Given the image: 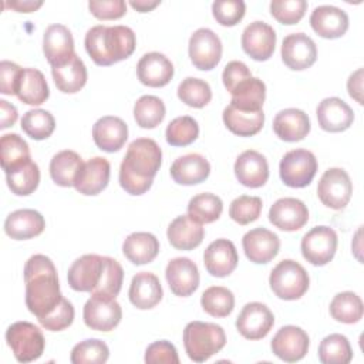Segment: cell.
<instances>
[{
  "label": "cell",
  "instance_id": "6da1fadb",
  "mask_svg": "<svg viewBox=\"0 0 364 364\" xmlns=\"http://www.w3.org/2000/svg\"><path fill=\"white\" fill-rule=\"evenodd\" d=\"M26 304L37 320L47 317L63 300L57 269L46 255H33L24 264Z\"/></svg>",
  "mask_w": 364,
  "mask_h": 364
},
{
  "label": "cell",
  "instance_id": "7a4b0ae2",
  "mask_svg": "<svg viewBox=\"0 0 364 364\" xmlns=\"http://www.w3.org/2000/svg\"><path fill=\"white\" fill-rule=\"evenodd\" d=\"M162 151L151 138L134 139L119 166V185L129 195L145 193L159 171Z\"/></svg>",
  "mask_w": 364,
  "mask_h": 364
},
{
  "label": "cell",
  "instance_id": "3957f363",
  "mask_svg": "<svg viewBox=\"0 0 364 364\" xmlns=\"http://www.w3.org/2000/svg\"><path fill=\"white\" fill-rule=\"evenodd\" d=\"M85 50L97 65H112L128 58L136 46L135 33L127 26H94L84 40Z\"/></svg>",
  "mask_w": 364,
  "mask_h": 364
},
{
  "label": "cell",
  "instance_id": "277c9868",
  "mask_svg": "<svg viewBox=\"0 0 364 364\" xmlns=\"http://www.w3.org/2000/svg\"><path fill=\"white\" fill-rule=\"evenodd\" d=\"M226 344L225 330L206 321H191L183 330V346L188 357L195 363H203L219 353Z\"/></svg>",
  "mask_w": 364,
  "mask_h": 364
},
{
  "label": "cell",
  "instance_id": "5b68a950",
  "mask_svg": "<svg viewBox=\"0 0 364 364\" xmlns=\"http://www.w3.org/2000/svg\"><path fill=\"white\" fill-rule=\"evenodd\" d=\"M269 284L279 299L297 300L307 291L310 279L300 263L291 259H284L270 272Z\"/></svg>",
  "mask_w": 364,
  "mask_h": 364
},
{
  "label": "cell",
  "instance_id": "8992f818",
  "mask_svg": "<svg viewBox=\"0 0 364 364\" xmlns=\"http://www.w3.org/2000/svg\"><path fill=\"white\" fill-rule=\"evenodd\" d=\"M6 341L20 363H31L40 358L46 347L41 330L30 321H16L9 326Z\"/></svg>",
  "mask_w": 364,
  "mask_h": 364
},
{
  "label": "cell",
  "instance_id": "52a82bcc",
  "mask_svg": "<svg viewBox=\"0 0 364 364\" xmlns=\"http://www.w3.org/2000/svg\"><path fill=\"white\" fill-rule=\"evenodd\" d=\"M317 172V159L307 149H291L286 152L279 165L280 179L290 188L307 186Z\"/></svg>",
  "mask_w": 364,
  "mask_h": 364
},
{
  "label": "cell",
  "instance_id": "ba28073f",
  "mask_svg": "<svg viewBox=\"0 0 364 364\" xmlns=\"http://www.w3.org/2000/svg\"><path fill=\"white\" fill-rule=\"evenodd\" d=\"M82 317L85 326L91 330L111 331L119 324L122 310L114 297L91 293L84 306Z\"/></svg>",
  "mask_w": 364,
  "mask_h": 364
},
{
  "label": "cell",
  "instance_id": "9c48e42d",
  "mask_svg": "<svg viewBox=\"0 0 364 364\" xmlns=\"http://www.w3.org/2000/svg\"><path fill=\"white\" fill-rule=\"evenodd\" d=\"M353 183L348 173L341 168L327 169L317 185V195L323 205L334 210H341L350 202Z\"/></svg>",
  "mask_w": 364,
  "mask_h": 364
},
{
  "label": "cell",
  "instance_id": "30bf717a",
  "mask_svg": "<svg viewBox=\"0 0 364 364\" xmlns=\"http://www.w3.org/2000/svg\"><path fill=\"white\" fill-rule=\"evenodd\" d=\"M337 233L330 226H316L301 239V255L313 266H324L337 250Z\"/></svg>",
  "mask_w": 364,
  "mask_h": 364
},
{
  "label": "cell",
  "instance_id": "8fae6325",
  "mask_svg": "<svg viewBox=\"0 0 364 364\" xmlns=\"http://www.w3.org/2000/svg\"><path fill=\"white\" fill-rule=\"evenodd\" d=\"M189 57L202 71L215 68L222 58V41L210 28H198L189 38Z\"/></svg>",
  "mask_w": 364,
  "mask_h": 364
},
{
  "label": "cell",
  "instance_id": "7c38bea8",
  "mask_svg": "<svg viewBox=\"0 0 364 364\" xmlns=\"http://www.w3.org/2000/svg\"><path fill=\"white\" fill-rule=\"evenodd\" d=\"M274 324L270 309L259 301L245 304L236 318L237 331L247 340H260L269 334Z\"/></svg>",
  "mask_w": 364,
  "mask_h": 364
},
{
  "label": "cell",
  "instance_id": "4fadbf2b",
  "mask_svg": "<svg viewBox=\"0 0 364 364\" xmlns=\"http://www.w3.org/2000/svg\"><path fill=\"white\" fill-rule=\"evenodd\" d=\"M282 60L290 70H306L317 60L316 43L304 33L289 34L282 43Z\"/></svg>",
  "mask_w": 364,
  "mask_h": 364
},
{
  "label": "cell",
  "instance_id": "5bb4252c",
  "mask_svg": "<svg viewBox=\"0 0 364 364\" xmlns=\"http://www.w3.org/2000/svg\"><path fill=\"white\" fill-rule=\"evenodd\" d=\"M307 333L296 326H284L274 334L270 347L274 355L286 363H296L301 360L309 350Z\"/></svg>",
  "mask_w": 364,
  "mask_h": 364
},
{
  "label": "cell",
  "instance_id": "9a60e30c",
  "mask_svg": "<svg viewBox=\"0 0 364 364\" xmlns=\"http://www.w3.org/2000/svg\"><path fill=\"white\" fill-rule=\"evenodd\" d=\"M243 51L256 61H266L272 57L276 46V33L264 21H253L242 33Z\"/></svg>",
  "mask_w": 364,
  "mask_h": 364
},
{
  "label": "cell",
  "instance_id": "2e32d148",
  "mask_svg": "<svg viewBox=\"0 0 364 364\" xmlns=\"http://www.w3.org/2000/svg\"><path fill=\"white\" fill-rule=\"evenodd\" d=\"M242 246L246 257L256 263L264 264L273 260L280 249V240L276 233L266 228H255L245 233Z\"/></svg>",
  "mask_w": 364,
  "mask_h": 364
},
{
  "label": "cell",
  "instance_id": "e0dca14e",
  "mask_svg": "<svg viewBox=\"0 0 364 364\" xmlns=\"http://www.w3.org/2000/svg\"><path fill=\"white\" fill-rule=\"evenodd\" d=\"M104 267V256L84 255L73 262L68 269L67 280L75 291H94L98 286Z\"/></svg>",
  "mask_w": 364,
  "mask_h": 364
},
{
  "label": "cell",
  "instance_id": "ac0fdd59",
  "mask_svg": "<svg viewBox=\"0 0 364 364\" xmlns=\"http://www.w3.org/2000/svg\"><path fill=\"white\" fill-rule=\"evenodd\" d=\"M269 220L280 230L296 232L309 220L307 206L296 198H280L269 210Z\"/></svg>",
  "mask_w": 364,
  "mask_h": 364
},
{
  "label": "cell",
  "instance_id": "d6986e66",
  "mask_svg": "<svg viewBox=\"0 0 364 364\" xmlns=\"http://www.w3.org/2000/svg\"><path fill=\"white\" fill-rule=\"evenodd\" d=\"M165 277L171 291L179 297L191 296L199 286L198 266L188 257L169 260L165 269Z\"/></svg>",
  "mask_w": 364,
  "mask_h": 364
},
{
  "label": "cell",
  "instance_id": "ffe728a7",
  "mask_svg": "<svg viewBox=\"0 0 364 364\" xmlns=\"http://www.w3.org/2000/svg\"><path fill=\"white\" fill-rule=\"evenodd\" d=\"M43 51L51 67L68 61L75 54L71 31L63 24L48 26L43 36Z\"/></svg>",
  "mask_w": 364,
  "mask_h": 364
},
{
  "label": "cell",
  "instance_id": "44dd1931",
  "mask_svg": "<svg viewBox=\"0 0 364 364\" xmlns=\"http://www.w3.org/2000/svg\"><path fill=\"white\" fill-rule=\"evenodd\" d=\"M317 121L321 129L327 132H341L351 127L354 121V111L341 98H324L316 109Z\"/></svg>",
  "mask_w": 364,
  "mask_h": 364
},
{
  "label": "cell",
  "instance_id": "7402d4cb",
  "mask_svg": "<svg viewBox=\"0 0 364 364\" xmlns=\"http://www.w3.org/2000/svg\"><path fill=\"white\" fill-rule=\"evenodd\" d=\"M239 256L235 245L228 239L213 240L203 253V263L213 277L229 276L237 266Z\"/></svg>",
  "mask_w": 364,
  "mask_h": 364
},
{
  "label": "cell",
  "instance_id": "603a6c76",
  "mask_svg": "<svg viewBox=\"0 0 364 364\" xmlns=\"http://www.w3.org/2000/svg\"><path fill=\"white\" fill-rule=\"evenodd\" d=\"M136 75L146 87H164L173 77V65L171 60L161 53H146L138 61Z\"/></svg>",
  "mask_w": 364,
  "mask_h": 364
},
{
  "label": "cell",
  "instance_id": "cb8c5ba5",
  "mask_svg": "<svg viewBox=\"0 0 364 364\" xmlns=\"http://www.w3.org/2000/svg\"><path fill=\"white\" fill-rule=\"evenodd\" d=\"M235 175L243 186L260 188L269 179L267 161L255 149L243 151L235 162Z\"/></svg>",
  "mask_w": 364,
  "mask_h": 364
},
{
  "label": "cell",
  "instance_id": "d4e9b609",
  "mask_svg": "<svg viewBox=\"0 0 364 364\" xmlns=\"http://www.w3.org/2000/svg\"><path fill=\"white\" fill-rule=\"evenodd\" d=\"M128 138V127L114 115H105L92 125V139L95 145L105 152L119 151Z\"/></svg>",
  "mask_w": 364,
  "mask_h": 364
},
{
  "label": "cell",
  "instance_id": "484cf974",
  "mask_svg": "<svg viewBox=\"0 0 364 364\" xmlns=\"http://www.w3.org/2000/svg\"><path fill=\"white\" fill-rule=\"evenodd\" d=\"M111 166L109 162L102 156H95L84 162L78 176L74 182V188L87 196L98 195L107 188L109 181Z\"/></svg>",
  "mask_w": 364,
  "mask_h": 364
},
{
  "label": "cell",
  "instance_id": "4316f807",
  "mask_svg": "<svg viewBox=\"0 0 364 364\" xmlns=\"http://www.w3.org/2000/svg\"><path fill=\"white\" fill-rule=\"evenodd\" d=\"M310 26L323 38H338L348 28V16L336 6H318L311 11Z\"/></svg>",
  "mask_w": 364,
  "mask_h": 364
},
{
  "label": "cell",
  "instance_id": "83f0119b",
  "mask_svg": "<svg viewBox=\"0 0 364 364\" xmlns=\"http://www.w3.org/2000/svg\"><path fill=\"white\" fill-rule=\"evenodd\" d=\"M46 220L34 209H18L11 212L4 220V232L16 240H26L43 233Z\"/></svg>",
  "mask_w": 364,
  "mask_h": 364
},
{
  "label": "cell",
  "instance_id": "f1b7e54d",
  "mask_svg": "<svg viewBox=\"0 0 364 364\" xmlns=\"http://www.w3.org/2000/svg\"><path fill=\"white\" fill-rule=\"evenodd\" d=\"M129 301L139 310L155 307L162 300V287L159 279L151 272L136 273L129 286Z\"/></svg>",
  "mask_w": 364,
  "mask_h": 364
},
{
  "label": "cell",
  "instance_id": "f546056e",
  "mask_svg": "<svg viewBox=\"0 0 364 364\" xmlns=\"http://www.w3.org/2000/svg\"><path fill=\"white\" fill-rule=\"evenodd\" d=\"M273 131L286 142L301 141L310 132V119L301 109L286 108L273 118Z\"/></svg>",
  "mask_w": 364,
  "mask_h": 364
},
{
  "label": "cell",
  "instance_id": "4dcf8cb0",
  "mask_svg": "<svg viewBox=\"0 0 364 364\" xmlns=\"http://www.w3.org/2000/svg\"><path fill=\"white\" fill-rule=\"evenodd\" d=\"M171 176L179 185H198L210 173L208 159L199 154H188L179 156L171 165Z\"/></svg>",
  "mask_w": 364,
  "mask_h": 364
},
{
  "label": "cell",
  "instance_id": "1f68e13d",
  "mask_svg": "<svg viewBox=\"0 0 364 364\" xmlns=\"http://www.w3.org/2000/svg\"><path fill=\"white\" fill-rule=\"evenodd\" d=\"M169 243L179 250H192L198 247L205 236V229L200 223L189 218V215H182L175 218L166 230Z\"/></svg>",
  "mask_w": 364,
  "mask_h": 364
},
{
  "label": "cell",
  "instance_id": "d6a6232c",
  "mask_svg": "<svg viewBox=\"0 0 364 364\" xmlns=\"http://www.w3.org/2000/svg\"><path fill=\"white\" fill-rule=\"evenodd\" d=\"M51 74L55 87L65 94L78 92L87 82L85 64L77 54H74L64 64L51 67Z\"/></svg>",
  "mask_w": 364,
  "mask_h": 364
},
{
  "label": "cell",
  "instance_id": "836d02e7",
  "mask_svg": "<svg viewBox=\"0 0 364 364\" xmlns=\"http://www.w3.org/2000/svg\"><path fill=\"white\" fill-rule=\"evenodd\" d=\"M124 256L134 264H146L159 253V242L149 232H134L122 243Z\"/></svg>",
  "mask_w": 364,
  "mask_h": 364
},
{
  "label": "cell",
  "instance_id": "e575fe53",
  "mask_svg": "<svg viewBox=\"0 0 364 364\" xmlns=\"http://www.w3.org/2000/svg\"><path fill=\"white\" fill-rule=\"evenodd\" d=\"M226 128L239 136H252L257 134L264 124V112L260 111H242L233 105H228L222 114Z\"/></svg>",
  "mask_w": 364,
  "mask_h": 364
},
{
  "label": "cell",
  "instance_id": "d590c367",
  "mask_svg": "<svg viewBox=\"0 0 364 364\" xmlns=\"http://www.w3.org/2000/svg\"><path fill=\"white\" fill-rule=\"evenodd\" d=\"M18 100L27 105H41L50 97L44 74L37 68H23L17 92Z\"/></svg>",
  "mask_w": 364,
  "mask_h": 364
},
{
  "label": "cell",
  "instance_id": "8d00e7d4",
  "mask_svg": "<svg viewBox=\"0 0 364 364\" xmlns=\"http://www.w3.org/2000/svg\"><path fill=\"white\" fill-rule=\"evenodd\" d=\"M82 165L84 161L77 152L70 149L60 151L50 161V176L58 186H74Z\"/></svg>",
  "mask_w": 364,
  "mask_h": 364
},
{
  "label": "cell",
  "instance_id": "74e56055",
  "mask_svg": "<svg viewBox=\"0 0 364 364\" xmlns=\"http://www.w3.org/2000/svg\"><path fill=\"white\" fill-rule=\"evenodd\" d=\"M230 105L242 111H260L266 98V85L257 77L240 82L232 92Z\"/></svg>",
  "mask_w": 364,
  "mask_h": 364
},
{
  "label": "cell",
  "instance_id": "f35d334b",
  "mask_svg": "<svg viewBox=\"0 0 364 364\" xmlns=\"http://www.w3.org/2000/svg\"><path fill=\"white\" fill-rule=\"evenodd\" d=\"M1 168L7 173L31 161L27 142L18 134H4L0 138Z\"/></svg>",
  "mask_w": 364,
  "mask_h": 364
},
{
  "label": "cell",
  "instance_id": "ab89813d",
  "mask_svg": "<svg viewBox=\"0 0 364 364\" xmlns=\"http://www.w3.org/2000/svg\"><path fill=\"white\" fill-rule=\"evenodd\" d=\"M363 311V301L354 291H341L336 294L330 303V314L340 323H357L361 320Z\"/></svg>",
  "mask_w": 364,
  "mask_h": 364
},
{
  "label": "cell",
  "instance_id": "60d3db41",
  "mask_svg": "<svg viewBox=\"0 0 364 364\" xmlns=\"http://www.w3.org/2000/svg\"><path fill=\"white\" fill-rule=\"evenodd\" d=\"M222 210H223L222 199L218 195H213L209 192L195 195L188 203L189 218L200 225L212 223L218 220Z\"/></svg>",
  "mask_w": 364,
  "mask_h": 364
},
{
  "label": "cell",
  "instance_id": "b9f144b4",
  "mask_svg": "<svg viewBox=\"0 0 364 364\" xmlns=\"http://www.w3.org/2000/svg\"><path fill=\"white\" fill-rule=\"evenodd\" d=\"M6 181L10 191L18 196L33 193L40 182V169L36 162L28 161L24 165L6 173Z\"/></svg>",
  "mask_w": 364,
  "mask_h": 364
},
{
  "label": "cell",
  "instance_id": "7bdbcfd3",
  "mask_svg": "<svg viewBox=\"0 0 364 364\" xmlns=\"http://www.w3.org/2000/svg\"><path fill=\"white\" fill-rule=\"evenodd\" d=\"M353 358V350L346 336L334 333L324 337L318 346V360L323 364H347Z\"/></svg>",
  "mask_w": 364,
  "mask_h": 364
},
{
  "label": "cell",
  "instance_id": "ee69618b",
  "mask_svg": "<svg viewBox=\"0 0 364 364\" xmlns=\"http://www.w3.org/2000/svg\"><path fill=\"white\" fill-rule=\"evenodd\" d=\"M165 104L155 95H142L134 105V118L141 128L158 127L165 118Z\"/></svg>",
  "mask_w": 364,
  "mask_h": 364
},
{
  "label": "cell",
  "instance_id": "f6af8a7d",
  "mask_svg": "<svg viewBox=\"0 0 364 364\" xmlns=\"http://www.w3.org/2000/svg\"><path fill=\"white\" fill-rule=\"evenodd\" d=\"M202 309L213 317H226L235 307L233 293L223 286L208 287L200 297Z\"/></svg>",
  "mask_w": 364,
  "mask_h": 364
},
{
  "label": "cell",
  "instance_id": "bcb514c9",
  "mask_svg": "<svg viewBox=\"0 0 364 364\" xmlns=\"http://www.w3.org/2000/svg\"><path fill=\"white\" fill-rule=\"evenodd\" d=\"M55 128V119L46 109H30L21 118V129L33 139L41 141L48 138Z\"/></svg>",
  "mask_w": 364,
  "mask_h": 364
},
{
  "label": "cell",
  "instance_id": "7dc6e473",
  "mask_svg": "<svg viewBox=\"0 0 364 364\" xmlns=\"http://www.w3.org/2000/svg\"><path fill=\"white\" fill-rule=\"evenodd\" d=\"M199 135V125L196 119L189 115L176 117L172 119L165 131L166 142L172 146H186L192 144Z\"/></svg>",
  "mask_w": 364,
  "mask_h": 364
},
{
  "label": "cell",
  "instance_id": "c3c4849f",
  "mask_svg": "<svg viewBox=\"0 0 364 364\" xmlns=\"http://www.w3.org/2000/svg\"><path fill=\"white\" fill-rule=\"evenodd\" d=\"M178 98L192 108H203L212 100V90L206 81L188 77L178 85Z\"/></svg>",
  "mask_w": 364,
  "mask_h": 364
},
{
  "label": "cell",
  "instance_id": "681fc988",
  "mask_svg": "<svg viewBox=\"0 0 364 364\" xmlns=\"http://www.w3.org/2000/svg\"><path fill=\"white\" fill-rule=\"evenodd\" d=\"M108 346L98 338H88L75 344L71 350L70 360L73 364H102L108 360Z\"/></svg>",
  "mask_w": 364,
  "mask_h": 364
},
{
  "label": "cell",
  "instance_id": "f907efd6",
  "mask_svg": "<svg viewBox=\"0 0 364 364\" xmlns=\"http://www.w3.org/2000/svg\"><path fill=\"white\" fill-rule=\"evenodd\" d=\"M122 280H124L122 266L115 259L104 256L102 274L98 286L94 289L92 293L115 299L122 287Z\"/></svg>",
  "mask_w": 364,
  "mask_h": 364
},
{
  "label": "cell",
  "instance_id": "816d5d0a",
  "mask_svg": "<svg viewBox=\"0 0 364 364\" xmlns=\"http://www.w3.org/2000/svg\"><path fill=\"white\" fill-rule=\"evenodd\" d=\"M262 206L263 203L259 196L240 195L232 200L229 206V216L239 225H247L260 216Z\"/></svg>",
  "mask_w": 364,
  "mask_h": 364
},
{
  "label": "cell",
  "instance_id": "f5cc1de1",
  "mask_svg": "<svg viewBox=\"0 0 364 364\" xmlns=\"http://www.w3.org/2000/svg\"><path fill=\"white\" fill-rule=\"evenodd\" d=\"M307 10V1L304 0H273L270 3L272 16L282 24L299 23Z\"/></svg>",
  "mask_w": 364,
  "mask_h": 364
},
{
  "label": "cell",
  "instance_id": "db71d44e",
  "mask_svg": "<svg viewBox=\"0 0 364 364\" xmlns=\"http://www.w3.org/2000/svg\"><path fill=\"white\" fill-rule=\"evenodd\" d=\"M246 11V4L242 0H216L212 3V14L215 20L226 27L237 24Z\"/></svg>",
  "mask_w": 364,
  "mask_h": 364
},
{
  "label": "cell",
  "instance_id": "11a10c76",
  "mask_svg": "<svg viewBox=\"0 0 364 364\" xmlns=\"http://www.w3.org/2000/svg\"><path fill=\"white\" fill-rule=\"evenodd\" d=\"M74 320V307L73 304L63 297L60 304L55 307L53 313H50L47 317L38 320V323L50 331H61L71 326Z\"/></svg>",
  "mask_w": 364,
  "mask_h": 364
},
{
  "label": "cell",
  "instance_id": "9f6ffc18",
  "mask_svg": "<svg viewBox=\"0 0 364 364\" xmlns=\"http://www.w3.org/2000/svg\"><path fill=\"white\" fill-rule=\"evenodd\" d=\"M145 363H148V364H156V363L178 364L179 357H178L176 348L172 343H169L166 340H159L146 347Z\"/></svg>",
  "mask_w": 364,
  "mask_h": 364
},
{
  "label": "cell",
  "instance_id": "6f0895ef",
  "mask_svg": "<svg viewBox=\"0 0 364 364\" xmlns=\"http://www.w3.org/2000/svg\"><path fill=\"white\" fill-rule=\"evenodd\" d=\"M88 9L100 20H117L127 13V3L124 0H91Z\"/></svg>",
  "mask_w": 364,
  "mask_h": 364
},
{
  "label": "cell",
  "instance_id": "680465c9",
  "mask_svg": "<svg viewBox=\"0 0 364 364\" xmlns=\"http://www.w3.org/2000/svg\"><path fill=\"white\" fill-rule=\"evenodd\" d=\"M21 73H23V68L20 65H17L16 63L3 60L0 63V91L7 95L16 94Z\"/></svg>",
  "mask_w": 364,
  "mask_h": 364
},
{
  "label": "cell",
  "instance_id": "91938a15",
  "mask_svg": "<svg viewBox=\"0 0 364 364\" xmlns=\"http://www.w3.org/2000/svg\"><path fill=\"white\" fill-rule=\"evenodd\" d=\"M250 77H252V73L247 68V65L237 60L228 63L222 73L223 85L229 92H232L240 82H243L245 80H247Z\"/></svg>",
  "mask_w": 364,
  "mask_h": 364
},
{
  "label": "cell",
  "instance_id": "94428289",
  "mask_svg": "<svg viewBox=\"0 0 364 364\" xmlns=\"http://www.w3.org/2000/svg\"><path fill=\"white\" fill-rule=\"evenodd\" d=\"M347 90L351 98L358 104H363V68L355 70L347 81Z\"/></svg>",
  "mask_w": 364,
  "mask_h": 364
},
{
  "label": "cell",
  "instance_id": "6125c7cd",
  "mask_svg": "<svg viewBox=\"0 0 364 364\" xmlns=\"http://www.w3.org/2000/svg\"><path fill=\"white\" fill-rule=\"evenodd\" d=\"M17 108L6 100H0V128L4 129L13 127L17 121Z\"/></svg>",
  "mask_w": 364,
  "mask_h": 364
},
{
  "label": "cell",
  "instance_id": "be15d7a7",
  "mask_svg": "<svg viewBox=\"0 0 364 364\" xmlns=\"http://www.w3.org/2000/svg\"><path fill=\"white\" fill-rule=\"evenodd\" d=\"M43 6V1H33V0H14V1H6L4 7H10L20 13H31Z\"/></svg>",
  "mask_w": 364,
  "mask_h": 364
},
{
  "label": "cell",
  "instance_id": "e7e4bbea",
  "mask_svg": "<svg viewBox=\"0 0 364 364\" xmlns=\"http://www.w3.org/2000/svg\"><path fill=\"white\" fill-rule=\"evenodd\" d=\"M159 0H132L129 1L131 7L135 9L139 13H146L151 11L152 9H155L156 6H159Z\"/></svg>",
  "mask_w": 364,
  "mask_h": 364
}]
</instances>
